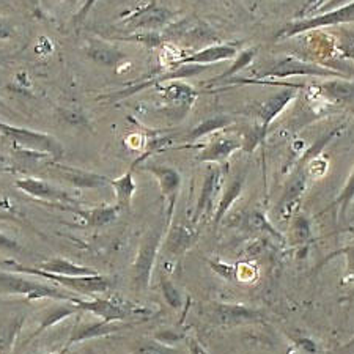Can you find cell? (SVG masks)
Here are the masks:
<instances>
[{
    "label": "cell",
    "mask_w": 354,
    "mask_h": 354,
    "mask_svg": "<svg viewBox=\"0 0 354 354\" xmlns=\"http://www.w3.org/2000/svg\"><path fill=\"white\" fill-rule=\"evenodd\" d=\"M318 90L333 101H354V81L345 77H328V81L318 84Z\"/></svg>",
    "instance_id": "23"
},
{
    "label": "cell",
    "mask_w": 354,
    "mask_h": 354,
    "mask_svg": "<svg viewBox=\"0 0 354 354\" xmlns=\"http://www.w3.org/2000/svg\"><path fill=\"white\" fill-rule=\"evenodd\" d=\"M38 268L46 272L59 274V276H93V274H98V271L93 270V268L76 265L66 259L48 260Z\"/></svg>",
    "instance_id": "26"
},
{
    "label": "cell",
    "mask_w": 354,
    "mask_h": 354,
    "mask_svg": "<svg viewBox=\"0 0 354 354\" xmlns=\"http://www.w3.org/2000/svg\"><path fill=\"white\" fill-rule=\"evenodd\" d=\"M144 170L151 172L158 180L159 189L167 202V216H165V224L170 225L174 219L176 200H178V194L181 189V175L176 169L169 167V165H159V164H148L144 165Z\"/></svg>",
    "instance_id": "8"
},
{
    "label": "cell",
    "mask_w": 354,
    "mask_h": 354,
    "mask_svg": "<svg viewBox=\"0 0 354 354\" xmlns=\"http://www.w3.org/2000/svg\"><path fill=\"white\" fill-rule=\"evenodd\" d=\"M197 239V232L192 230L191 227L186 225H174L167 233V238H165V252L170 255L178 257L185 254L191 245L196 243Z\"/></svg>",
    "instance_id": "20"
},
{
    "label": "cell",
    "mask_w": 354,
    "mask_h": 354,
    "mask_svg": "<svg viewBox=\"0 0 354 354\" xmlns=\"http://www.w3.org/2000/svg\"><path fill=\"white\" fill-rule=\"evenodd\" d=\"M16 187L22 191L27 196L33 198L44 200V202H53V203H73L74 198L66 191L60 189L50 183L35 178V176H26L16 181Z\"/></svg>",
    "instance_id": "11"
},
{
    "label": "cell",
    "mask_w": 354,
    "mask_h": 354,
    "mask_svg": "<svg viewBox=\"0 0 354 354\" xmlns=\"http://www.w3.org/2000/svg\"><path fill=\"white\" fill-rule=\"evenodd\" d=\"M263 313L250 309L243 304H218L213 312V322L221 326H236V324L263 322Z\"/></svg>",
    "instance_id": "12"
},
{
    "label": "cell",
    "mask_w": 354,
    "mask_h": 354,
    "mask_svg": "<svg viewBox=\"0 0 354 354\" xmlns=\"http://www.w3.org/2000/svg\"><path fill=\"white\" fill-rule=\"evenodd\" d=\"M263 76L274 77L277 81H283L287 77L293 76H315V77H344L339 73H335L330 68H324L309 62L295 59V57H283L276 65L263 73Z\"/></svg>",
    "instance_id": "6"
},
{
    "label": "cell",
    "mask_w": 354,
    "mask_h": 354,
    "mask_svg": "<svg viewBox=\"0 0 354 354\" xmlns=\"http://www.w3.org/2000/svg\"><path fill=\"white\" fill-rule=\"evenodd\" d=\"M238 55V49L228 44H218V46H209L197 53L189 54L183 59H176L172 66H183V65H198L205 66L209 64H216V62L222 60H232Z\"/></svg>",
    "instance_id": "15"
},
{
    "label": "cell",
    "mask_w": 354,
    "mask_h": 354,
    "mask_svg": "<svg viewBox=\"0 0 354 354\" xmlns=\"http://www.w3.org/2000/svg\"><path fill=\"white\" fill-rule=\"evenodd\" d=\"M15 37L13 27H10L7 22L0 21V39H10Z\"/></svg>",
    "instance_id": "39"
},
{
    "label": "cell",
    "mask_w": 354,
    "mask_h": 354,
    "mask_svg": "<svg viewBox=\"0 0 354 354\" xmlns=\"http://www.w3.org/2000/svg\"><path fill=\"white\" fill-rule=\"evenodd\" d=\"M0 133L13 142L19 150L39 153V155L50 156L54 159H60L64 156V145L50 134L39 133V131L28 128L13 127V124L3 122H0Z\"/></svg>",
    "instance_id": "3"
},
{
    "label": "cell",
    "mask_w": 354,
    "mask_h": 354,
    "mask_svg": "<svg viewBox=\"0 0 354 354\" xmlns=\"http://www.w3.org/2000/svg\"><path fill=\"white\" fill-rule=\"evenodd\" d=\"M351 2H354V0H328V2H324L318 10L322 11V13H326V11L340 8V7H345V5L351 3Z\"/></svg>",
    "instance_id": "38"
},
{
    "label": "cell",
    "mask_w": 354,
    "mask_h": 354,
    "mask_svg": "<svg viewBox=\"0 0 354 354\" xmlns=\"http://www.w3.org/2000/svg\"><path fill=\"white\" fill-rule=\"evenodd\" d=\"M353 200H354V169H353L351 175L348 176V180L345 183L344 189H342V192H340V196L337 197V200H335V205H339V218H340V221H345L348 208H350Z\"/></svg>",
    "instance_id": "33"
},
{
    "label": "cell",
    "mask_w": 354,
    "mask_h": 354,
    "mask_svg": "<svg viewBox=\"0 0 354 354\" xmlns=\"http://www.w3.org/2000/svg\"><path fill=\"white\" fill-rule=\"evenodd\" d=\"M134 354H178V350L156 339H144L133 348Z\"/></svg>",
    "instance_id": "31"
},
{
    "label": "cell",
    "mask_w": 354,
    "mask_h": 354,
    "mask_svg": "<svg viewBox=\"0 0 354 354\" xmlns=\"http://www.w3.org/2000/svg\"><path fill=\"white\" fill-rule=\"evenodd\" d=\"M257 54V49H249V50H244V53L239 55V59L235 62V65H233L230 70L225 71L224 74H221L219 77H216L213 82H218V81H227V79H230V76H233L236 71L241 70V68H244L245 65H249L250 62H252V59Z\"/></svg>",
    "instance_id": "34"
},
{
    "label": "cell",
    "mask_w": 354,
    "mask_h": 354,
    "mask_svg": "<svg viewBox=\"0 0 354 354\" xmlns=\"http://www.w3.org/2000/svg\"><path fill=\"white\" fill-rule=\"evenodd\" d=\"M81 310H79V307L74 304V301H59V304H55L54 307H50V309H48L43 313L39 326H37V329L28 335V339L24 342V346H27L32 340H35L38 335H41L48 329L54 328L55 324H59L60 322H64V319L76 315Z\"/></svg>",
    "instance_id": "17"
},
{
    "label": "cell",
    "mask_w": 354,
    "mask_h": 354,
    "mask_svg": "<svg viewBox=\"0 0 354 354\" xmlns=\"http://www.w3.org/2000/svg\"><path fill=\"white\" fill-rule=\"evenodd\" d=\"M159 287H161L162 291V298L167 302V306L170 309L178 310L183 307V296L180 293V290L175 287L172 281L167 276H161V282H159Z\"/></svg>",
    "instance_id": "32"
},
{
    "label": "cell",
    "mask_w": 354,
    "mask_h": 354,
    "mask_svg": "<svg viewBox=\"0 0 354 354\" xmlns=\"http://www.w3.org/2000/svg\"><path fill=\"white\" fill-rule=\"evenodd\" d=\"M295 98H296L295 88H283L281 91H277L276 95L270 96L266 101L261 102V104L259 106V109H257V115H259V120H260V123L257 124V127L260 128L261 134L266 137L268 129H270L271 123L274 122V118L281 115L282 111Z\"/></svg>",
    "instance_id": "14"
},
{
    "label": "cell",
    "mask_w": 354,
    "mask_h": 354,
    "mask_svg": "<svg viewBox=\"0 0 354 354\" xmlns=\"http://www.w3.org/2000/svg\"><path fill=\"white\" fill-rule=\"evenodd\" d=\"M2 265L8 266L11 271L19 272V274H27V276L43 279V281L54 282L57 285H62V287L71 291L74 295L79 296H93L96 293H106L113 285V279L109 276H102V274H93V276H59V274L46 272L39 268H32V266H24L18 263L15 260H3Z\"/></svg>",
    "instance_id": "1"
},
{
    "label": "cell",
    "mask_w": 354,
    "mask_h": 354,
    "mask_svg": "<svg viewBox=\"0 0 354 354\" xmlns=\"http://www.w3.org/2000/svg\"><path fill=\"white\" fill-rule=\"evenodd\" d=\"M0 107H3V102L2 101H0Z\"/></svg>",
    "instance_id": "42"
},
{
    "label": "cell",
    "mask_w": 354,
    "mask_h": 354,
    "mask_svg": "<svg viewBox=\"0 0 354 354\" xmlns=\"http://www.w3.org/2000/svg\"><path fill=\"white\" fill-rule=\"evenodd\" d=\"M79 218L84 221L85 225L88 227H104L107 224H111L117 219V216L120 213V208L117 207H95V208H88V209H74Z\"/></svg>",
    "instance_id": "25"
},
{
    "label": "cell",
    "mask_w": 354,
    "mask_h": 354,
    "mask_svg": "<svg viewBox=\"0 0 354 354\" xmlns=\"http://www.w3.org/2000/svg\"><path fill=\"white\" fill-rule=\"evenodd\" d=\"M209 266L216 274H219L222 279H227V281H233L236 277V266L222 263V261H209Z\"/></svg>",
    "instance_id": "36"
},
{
    "label": "cell",
    "mask_w": 354,
    "mask_h": 354,
    "mask_svg": "<svg viewBox=\"0 0 354 354\" xmlns=\"http://www.w3.org/2000/svg\"><path fill=\"white\" fill-rule=\"evenodd\" d=\"M244 183H245V174H241V175H236L235 178L230 181V185L227 186L224 196L221 197L218 208H216V213H214L216 224H219V222L224 219L227 211L230 209L232 205L236 202V198L241 196V192L244 189Z\"/></svg>",
    "instance_id": "27"
},
{
    "label": "cell",
    "mask_w": 354,
    "mask_h": 354,
    "mask_svg": "<svg viewBox=\"0 0 354 354\" xmlns=\"http://www.w3.org/2000/svg\"><path fill=\"white\" fill-rule=\"evenodd\" d=\"M158 88L172 111H183V113L191 109L192 102L197 98V91L185 82L167 81L164 85H158Z\"/></svg>",
    "instance_id": "16"
},
{
    "label": "cell",
    "mask_w": 354,
    "mask_h": 354,
    "mask_svg": "<svg viewBox=\"0 0 354 354\" xmlns=\"http://www.w3.org/2000/svg\"><path fill=\"white\" fill-rule=\"evenodd\" d=\"M312 238L310 222L306 216H296L290 225V243L293 245H306Z\"/></svg>",
    "instance_id": "29"
},
{
    "label": "cell",
    "mask_w": 354,
    "mask_h": 354,
    "mask_svg": "<svg viewBox=\"0 0 354 354\" xmlns=\"http://www.w3.org/2000/svg\"><path fill=\"white\" fill-rule=\"evenodd\" d=\"M134 169L131 167L127 174H123L120 178L111 180V186L115 191L117 197V207L120 209H129L131 203H133V197L137 191V185L134 181Z\"/></svg>",
    "instance_id": "24"
},
{
    "label": "cell",
    "mask_w": 354,
    "mask_h": 354,
    "mask_svg": "<svg viewBox=\"0 0 354 354\" xmlns=\"http://www.w3.org/2000/svg\"><path fill=\"white\" fill-rule=\"evenodd\" d=\"M170 18H172V13H169L167 10L150 7L128 16V21H131V24L136 27L155 28V27L162 26L164 22H167Z\"/></svg>",
    "instance_id": "28"
},
{
    "label": "cell",
    "mask_w": 354,
    "mask_h": 354,
    "mask_svg": "<svg viewBox=\"0 0 354 354\" xmlns=\"http://www.w3.org/2000/svg\"><path fill=\"white\" fill-rule=\"evenodd\" d=\"M232 123V120L228 117H214V118H208L205 120L203 123H200L198 127L194 128L189 134H187L186 140H198L202 139V137L208 136L211 133H214V131H219L222 128L228 127V124Z\"/></svg>",
    "instance_id": "30"
},
{
    "label": "cell",
    "mask_w": 354,
    "mask_h": 354,
    "mask_svg": "<svg viewBox=\"0 0 354 354\" xmlns=\"http://www.w3.org/2000/svg\"><path fill=\"white\" fill-rule=\"evenodd\" d=\"M24 313H2L0 312V351H7L13 346L16 337L24 324Z\"/></svg>",
    "instance_id": "21"
},
{
    "label": "cell",
    "mask_w": 354,
    "mask_h": 354,
    "mask_svg": "<svg viewBox=\"0 0 354 354\" xmlns=\"http://www.w3.org/2000/svg\"><path fill=\"white\" fill-rule=\"evenodd\" d=\"M87 55L91 60H95L96 64H101L104 66H115L127 57L115 46L98 41V39H90L87 44Z\"/></svg>",
    "instance_id": "22"
},
{
    "label": "cell",
    "mask_w": 354,
    "mask_h": 354,
    "mask_svg": "<svg viewBox=\"0 0 354 354\" xmlns=\"http://www.w3.org/2000/svg\"><path fill=\"white\" fill-rule=\"evenodd\" d=\"M164 230L165 225L159 224L153 227L142 239L133 263V283L136 291H144L150 287L153 268H155L159 248H161L164 239Z\"/></svg>",
    "instance_id": "4"
},
{
    "label": "cell",
    "mask_w": 354,
    "mask_h": 354,
    "mask_svg": "<svg viewBox=\"0 0 354 354\" xmlns=\"http://www.w3.org/2000/svg\"><path fill=\"white\" fill-rule=\"evenodd\" d=\"M0 249L10 250V252H21V250H22V248L18 244V241H15L13 238L7 236L2 232H0Z\"/></svg>",
    "instance_id": "37"
},
{
    "label": "cell",
    "mask_w": 354,
    "mask_h": 354,
    "mask_svg": "<svg viewBox=\"0 0 354 354\" xmlns=\"http://www.w3.org/2000/svg\"><path fill=\"white\" fill-rule=\"evenodd\" d=\"M189 346H191V354H208L205 351V348L200 345V342H197L196 339H191L189 340Z\"/></svg>",
    "instance_id": "41"
},
{
    "label": "cell",
    "mask_w": 354,
    "mask_h": 354,
    "mask_svg": "<svg viewBox=\"0 0 354 354\" xmlns=\"http://www.w3.org/2000/svg\"><path fill=\"white\" fill-rule=\"evenodd\" d=\"M350 22H354V2L345 5V7L326 11V13L312 16V18L291 22V24H287L277 33L276 38H290L309 30H317V28L350 24Z\"/></svg>",
    "instance_id": "5"
},
{
    "label": "cell",
    "mask_w": 354,
    "mask_h": 354,
    "mask_svg": "<svg viewBox=\"0 0 354 354\" xmlns=\"http://www.w3.org/2000/svg\"><path fill=\"white\" fill-rule=\"evenodd\" d=\"M0 295L22 296L28 301H76L79 298V296H74L71 291L53 287V285L26 277V274L15 271H0Z\"/></svg>",
    "instance_id": "2"
},
{
    "label": "cell",
    "mask_w": 354,
    "mask_h": 354,
    "mask_svg": "<svg viewBox=\"0 0 354 354\" xmlns=\"http://www.w3.org/2000/svg\"><path fill=\"white\" fill-rule=\"evenodd\" d=\"M225 181V167L214 165L208 170L203 180L202 191L196 205V213H194V222L202 219L203 216H211L214 213V200L219 197L222 185Z\"/></svg>",
    "instance_id": "10"
},
{
    "label": "cell",
    "mask_w": 354,
    "mask_h": 354,
    "mask_svg": "<svg viewBox=\"0 0 354 354\" xmlns=\"http://www.w3.org/2000/svg\"><path fill=\"white\" fill-rule=\"evenodd\" d=\"M131 326H133L131 323H127V324H120V322L106 323V322H102V319H100V322H88V323L79 322L76 326L73 328L70 339L66 340V345L64 350H62V354H66L74 345L82 344V342L101 339V337H107L112 334H118Z\"/></svg>",
    "instance_id": "9"
},
{
    "label": "cell",
    "mask_w": 354,
    "mask_h": 354,
    "mask_svg": "<svg viewBox=\"0 0 354 354\" xmlns=\"http://www.w3.org/2000/svg\"><path fill=\"white\" fill-rule=\"evenodd\" d=\"M243 147L241 140L233 139V137H219L200 151L197 159L200 162H225L233 153Z\"/></svg>",
    "instance_id": "19"
},
{
    "label": "cell",
    "mask_w": 354,
    "mask_h": 354,
    "mask_svg": "<svg viewBox=\"0 0 354 354\" xmlns=\"http://www.w3.org/2000/svg\"><path fill=\"white\" fill-rule=\"evenodd\" d=\"M74 304L79 307V310L81 312H90L91 315L98 317L106 323L124 322V319H128L136 312H145L142 309L131 307L128 304H123V302H115L106 298H91V299L77 298L74 301Z\"/></svg>",
    "instance_id": "7"
},
{
    "label": "cell",
    "mask_w": 354,
    "mask_h": 354,
    "mask_svg": "<svg viewBox=\"0 0 354 354\" xmlns=\"http://www.w3.org/2000/svg\"><path fill=\"white\" fill-rule=\"evenodd\" d=\"M337 255H345V259H346V272L350 274V276H354V244L348 245V248L335 250V252H333V254H329L326 259H324V261H323L322 265L328 263L329 260H333L334 257H337Z\"/></svg>",
    "instance_id": "35"
},
{
    "label": "cell",
    "mask_w": 354,
    "mask_h": 354,
    "mask_svg": "<svg viewBox=\"0 0 354 354\" xmlns=\"http://www.w3.org/2000/svg\"><path fill=\"white\" fill-rule=\"evenodd\" d=\"M306 181H307V174L304 167H298L296 174L291 176L288 185L285 186L283 196L279 202V211H281L282 218L287 219L288 216L293 213V208L299 205V198L302 192L306 189Z\"/></svg>",
    "instance_id": "18"
},
{
    "label": "cell",
    "mask_w": 354,
    "mask_h": 354,
    "mask_svg": "<svg viewBox=\"0 0 354 354\" xmlns=\"http://www.w3.org/2000/svg\"><path fill=\"white\" fill-rule=\"evenodd\" d=\"M50 165H53V169L62 178L70 183L74 187H79V189H100V187L111 185V178H107L104 175L87 172L84 169L73 167V165L60 162H53Z\"/></svg>",
    "instance_id": "13"
},
{
    "label": "cell",
    "mask_w": 354,
    "mask_h": 354,
    "mask_svg": "<svg viewBox=\"0 0 354 354\" xmlns=\"http://www.w3.org/2000/svg\"><path fill=\"white\" fill-rule=\"evenodd\" d=\"M95 2H96V0H87V2H85L84 7L81 8V11H79V13H77L76 18H74V21L81 22V21L85 18V16L88 15V11H90V8H91V7H93Z\"/></svg>",
    "instance_id": "40"
}]
</instances>
